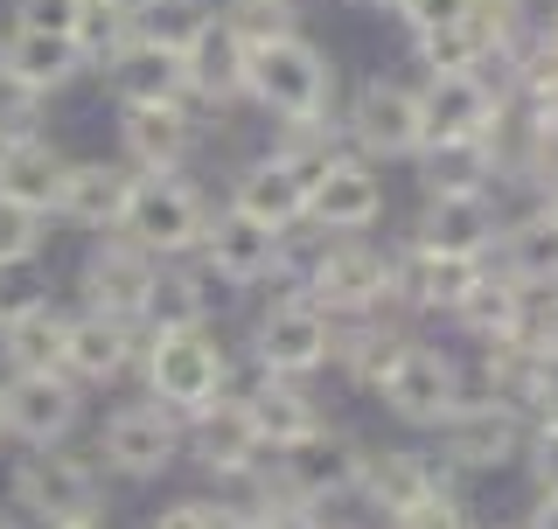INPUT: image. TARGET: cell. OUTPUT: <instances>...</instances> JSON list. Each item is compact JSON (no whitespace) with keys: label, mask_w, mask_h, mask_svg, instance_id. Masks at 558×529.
Returning a JSON list of instances; mask_svg holds the SVG:
<instances>
[{"label":"cell","mask_w":558,"mask_h":529,"mask_svg":"<svg viewBox=\"0 0 558 529\" xmlns=\"http://www.w3.org/2000/svg\"><path fill=\"white\" fill-rule=\"evenodd\" d=\"M154 279H161V258H147L133 237L105 231V237H92V251L77 264V307L112 313V321H140Z\"/></svg>","instance_id":"9c48e42d"},{"label":"cell","mask_w":558,"mask_h":529,"mask_svg":"<svg viewBox=\"0 0 558 529\" xmlns=\"http://www.w3.org/2000/svg\"><path fill=\"white\" fill-rule=\"evenodd\" d=\"M49 231H57V223H49L43 209L0 196V264H35L49 251Z\"/></svg>","instance_id":"ab89813d"},{"label":"cell","mask_w":558,"mask_h":529,"mask_svg":"<svg viewBox=\"0 0 558 529\" xmlns=\"http://www.w3.org/2000/svg\"><path fill=\"white\" fill-rule=\"evenodd\" d=\"M0 147H8V133H0Z\"/></svg>","instance_id":"91938a15"},{"label":"cell","mask_w":558,"mask_h":529,"mask_svg":"<svg viewBox=\"0 0 558 529\" xmlns=\"http://www.w3.org/2000/svg\"><path fill=\"white\" fill-rule=\"evenodd\" d=\"M328 356H336V321H328L301 286H287L252 321V369H266V377H293V383H301Z\"/></svg>","instance_id":"52a82bcc"},{"label":"cell","mask_w":558,"mask_h":529,"mask_svg":"<svg viewBox=\"0 0 558 529\" xmlns=\"http://www.w3.org/2000/svg\"><path fill=\"white\" fill-rule=\"evenodd\" d=\"M461 328H475V334H488V342H496V334H523V286L517 279H488L482 272V286L461 299Z\"/></svg>","instance_id":"e575fe53"},{"label":"cell","mask_w":558,"mask_h":529,"mask_svg":"<svg viewBox=\"0 0 558 529\" xmlns=\"http://www.w3.org/2000/svg\"><path fill=\"white\" fill-rule=\"evenodd\" d=\"M537 133H545V139H558V91L545 98V112H537Z\"/></svg>","instance_id":"681fc988"},{"label":"cell","mask_w":558,"mask_h":529,"mask_svg":"<svg viewBox=\"0 0 558 529\" xmlns=\"http://www.w3.org/2000/svg\"><path fill=\"white\" fill-rule=\"evenodd\" d=\"M301 293L328 321H363V313H384L398 293V251H371V244L342 237L328 251H314V264L301 272Z\"/></svg>","instance_id":"277c9868"},{"label":"cell","mask_w":558,"mask_h":529,"mask_svg":"<svg viewBox=\"0 0 558 529\" xmlns=\"http://www.w3.org/2000/svg\"><path fill=\"white\" fill-rule=\"evenodd\" d=\"M231 348L217 342V328L196 321V328H161L147 334L140 328V383H147V397L174 411L189 426L196 411H209L223 391H231Z\"/></svg>","instance_id":"6da1fadb"},{"label":"cell","mask_w":558,"mask_h":529,"mask_svg":"<svg viewBox=\"0 0 558 529\" xmlns=\"http://www.w3.org/2000/svg\"><path fill=\"white\" fill-rule=\"evenodd\" d=\"M112 84L119 104H189V84H182V57L168 49H147V42H126L112 63L98 70Z\"/></svg>","instance_id":"83f0119b"},{"label":"cell","mask_w":558,"mask_h":529,"mask_svg":"<svg viewBox=\"0 0 558 529\" xmlns=\"http://www.w3.org/2000/svg\"><path fill=\"white\" fill-rule=\"evenodd\" d=\"M356 488L371 495V508H377V516H391V522H398L405 508H418V502H426L440 481H433V467L418 460V453H363V473H356Z\"/></svg>","instance_id":"4dcf8cb0"},{"label":"cell","mask_w":558,"mask_h":529,"mask_svg":"<svg viewBox=\"0 0 558 529\" xmlns=\"http://www.w3.org/2000/svg\"><path fill=\"white\" fill-rule=\"evenodd\" d=\"M231 529H258V522H252V516H238V522H231Z\"/></svg>","instance_id":"9f6ffc18"},{"label":"cell","mask_w":558,"mask_h":529,"mask_svg":"<svg viewBox=\"0 0 558 529\" xmlns=\"http://www.w3.org/2000/svg\"><path fill=\"white\" fill-rule=\"evenodd\" d=\"M196 258L209 264V279H217V286L238 293V286H258V279H272L279 264H287V237L266 231V223H252V217H238V209L223 202V209H209Z\"/></svg>","instance_id":"7c38bea8"},{"label":"cell","mask_w":558,"mask_h":529,"mask_svg":"<svg viewBox=\"0 0 558 529\" xmlns=\"http://www.w3.org/2000/svg\"><path fill=\"white\" fill-rule=\"evenodd\" d=\"M523 334H531L537 348H551V356H558V299H551V307H545V321H537V328L523 321Z\"/></svg>","instance_id":"c3c4849f"},{"label":"cell","mask_w":558,"mask_h":529,"mask_svg":"<svg viewBox=\"0 0 558 529\" xmlns=\"http://www.w3.org/2000/svg\"><path fill=\"white\" fill-rule=\"evenodd\" d=\"M182 460L209 467L217 481H252L258 467H272L238 397H217L209 411H196V418H189V446H182Z\"/></svg>","instance_id":"2e32d148"},{"label":"cell","mask_w":558,"mask_h":529,"mask_svg":"<svg viewBox=\"0 0 558 529\" xmlns=\"http://www.w3.org/2000/svg\"><path fill=\"white\" fill-rule=\"evenodd\" d=\"M523 446V418L517 404L488 397V404H453L447 411V460L453 467H502Z\"/></svg>","instance_id":"603a6c76"},{"label":"cell","mask_w":558,"mask_h":529,"mask_svg":"<svg viewBox=\"0 0 558 529\" xmlns=\"http://www.w3.org/2000/svg\"><path fill=\"white\" fill-rule=\"evenodd\" d=\"M314 529H342V522H314Z\"/></svg>","instance_id":"6f0895ef"},{"label":"cell","mask_w":558,"mask_h":529,"mask_svg":"<svg viewBox=\"0 0 558 529\" xmlns=\"http://www.w3.org/2000/svg\"><path fill=\"white\" fill-rule=\"evenodd\" d=\"M182 446H189V426L174 411H161L154 397H133V404H112L98 418V439H92V460L119 481H161L168 467H182Z\"/></svg>","instance_id":"5b68a950"},{"label":"cell","mask_w":558,"mask_h":529,"mask_svg":"<svg viewBox=\"0 0 558 529\" xmlns=\"http://www.w3.org/2000/svg\"><path fill=\"white\" fill-rule=\"evenodd\" d=\"M0 426L22 453L35 446H70L84 426V391L63 369H28V377H0Z\"/></svg>","instance_id":"ba28073f"},{"label":"cell","mask_w":558,"mask_h":529,"mask_svg":"<svg viewBox=\"0 0 558 529\" xmlns=\"http://www.w3.org/2000/svg\"><path fill=\"white\" fill-rule=\"evenodd\" d=\"M133 182H140V174L126 161H63L49 223H63V231H92V237L119 231V217H126V202H133Z\"/></svg>","instance_id":"4fadbf2b"},{"label":"cell","mask_w":558,"mask_h":529,"mask_svg":"<svg viewBox=\"0 0 558 529\" xmlns=\"http://www.w3.org/2000/svg\"><path fill=\"white\" fill-rule=\"evenodd\" d=\"M377 217H384V182L363 161H349V153L307 188V223L322 237H356V231H371Z\"/></svg>","instance_id":"ffe728a7"},{"label":"cell","mask_w":558,"mask_h":529,"mask_svg":"<svg viewBox=\"0 0 558 529\" xmlns=\"http://www.w3.org/2000/svg\"><path fill=\"white\" fill-rule=\"evenodd\" d=\"M244 98L266 104L279 126H314V119H328V104H336V63H328L307 35H279V42L252 49Z\"/></svg>","instance_id":"3957f363"},{"label":"cell","mask_w":558,"mask_h":529,"mask_svg":"<svg viewBox=\"0 0 558 529\" xmlns=\"http://www.w3.org/2000/svg\"><path fill=\"white\" fill-rule=\"evenodd\" d=\"M496 237H502V264H510L502 279H517V286H558V202L531 209L523 223H510Z\"/></svg>","instance_id":"1f68e13d"},{"label":"cell","mask_w":558,"mask_h":529,"mask_svg":"<svg viewBox=\"0 0 558 529\" xmlns=\"http://www.w3.org/2000/svg\"><path fill=\"white\" fill-rule=\"evenodd\" d=\"M209 299H217L209 264H203V258H196V264L174 258V264H161V279H154L140 328H147V334H161V328H196V321H209Z\"/></svg>","instance_id":"f1b7e54d"},{"label":"cell","mask_w":558,"mask_h":529,"mask_svg":"<svg viewBox=\"0 0 558 529\" xmlns=\"http://www.w3.org/2000/svg\"><path fill=\"white\" fill-rule=\"evenodd\" d=\"M63 161H70V153L49 133H14L8 147H0V196L28 202V209H43V217H49L57 182H63Z\"/></svg>","instance_id":"4316f807"},{"label":"cell","mask_w":558,"mask_h":529,"mask_svg":"<svg viewBox=\"0 0 558 529\" xmlns=\"http://www.w3.org/2000/svg\"><path fill=\"white\" fill-rule=\"evenodd\" d=\"M231 209L287 237L293 223H307V188L293 182V174L279 168L272 153H258V161H244V168H238V182H231Z\"/></svg>","instance_id":"cb8c5ba5"},{"label":"cell","mask_w":558,"mask_h":529,"mask_svg":"<svg viewBox=\"0 0 558 529\" xmlns=\"http://www.w3.org/2000/svg\"><path fill=\"white\" fill-rule=\"evenodd\" d=\"M49 529H105V516H84V522H49Z\"/></svg>","instance_id":"db71d44e"},{"label":"cell","mask_w":558,"mask_h":529,"mask_svg":"<svg viewBox=\"0 0 558 529\" xmlns=\"http://www.w3.org/2000/svg\"><path fill=\"white\" fill-rule=\"evenodd\" d=\"M63 328H70V307L63 299H35L22 307L8 328H0V377H28V369H57L63 362Z\"/></svg>","instance_id":"484cf974"},{"label":"cell","mask_w":558,"mask_h":529,"mask_svg":"<svg viewBox=\"0 0 558 529\" xmlns=\"http://www.w3.org/2000/svg\"><path fill=\"white\" fill-rule=\"evenodd\" d=\"M475 286H482V258L468 251H426V244L398 251V293L412 307H461Z\"/></svg>","instance_id":"d4e9b609"},{"label":"cell","mask_w":558,"mask_h":529,"mask_svg":"<svg viewBox=\"0 0 558 529\" xmlns=\"http://www.w3.org/2000/svg\"><path fill=\"white\" fill-rule=\"evenodd\" d=\"M43 104L49 98H35L22 77H8V70H0V133H43Z\"/></svg>","instance_id":"60d3db41"},{"label":"cell","mask_w":558,"mask_h":529,"mask_svg":"<svg viewBox=\"0 0 558 529\" xmlns=\"http://www.w3.org/2000/svg\"><path fill=\"white\" fill-rule=\"evenodd\" d=\"M63 377L77 391H105V383H126L140 369V321H112V313H92V307H70V328H63Z\"/></svg>","instance_id":"8fae6325"},{"label":"cell","mask_w":558,"mask_h":529,"mask_svg":"<svg viewBox=\"0 0 558 529\" xmlns=\"http://www.w3.org/2000/svg\"><path fill=\"white\" fill-rule=\"evenodd\" d=\"M418 35V63L433 70V77H447V70H482L488 63V42L468 22H440V28H412Z\"/></svg>","instance_id":"f35d334b"},{"label":"cell","mask_w":558,"mask_h":529,"mask_svg":"<svg viewBox=\"0 0 558 529\" xmlns=\"http://www.w3.org/2000/svg\"><path fill=\"white\" fill-rule=\"evenodd\" d=\"M223 397L244 404V418H252V432H258L266 453L293 446V439H307L314 426H322V418H314V397L293 377H266V369H252V377L238 383V369H231V391H223Z\"/></svg>","instance_id":"d6986e66"},{"label":"cell","mask_w":558,"mask_h":529,"mask_svg":"<svg viewBox=\"0 0 558 529\" xmlns=\"http://www.w3.org/2000/svg\"><path fill=\"white\" fill-rule=\"evenodd\" d=\"M356 473H363V446L349 432H328V426H314L307 439H293V446L272 453V481L307 508L356 495Z\"/></svg>","instance_id":"30bf717a"},{"label":"cell","mask_w":558,"mask_h":529,"mask_svg":"<svg viewBox=\"0 0 558 529\" xmlns=\"http://www.w3.org/2000/svg\"><path fill=\"white\" fill-rule=\"evenodd\" d=\"M84 0H8V28H43V35H70Z\"/></svg>","instance_id":"b9f144b4"},{"label":"cell","mask_w":558,"mask_h":529,"mask_svg":"<svg viewBox=\"0 0 558 529\" xmlns=\"http://www.w3.org/2000/svg\"><path fill=\"white\" fill-rule=\"evenodd\" d=\"M349 139L363 153H384V161H405V153L426 147V119H418V91L391 77H371L356 98H349Z\"/></svg>","instance_id":"5bb4252c"},{"label":"cell","mask_w":558,"mask_h":529,"mask_svg":"<svg viewBox=\"0 0 558 529\" xmlns=\"http://www.w3.org/2000/svg\"><path fill=\"white\" fill-rule=\"evenodd\" d=\"M531 473L545 495H558V418H545V426L531 432Z\"/></svg>","instance_id":"bcb514c9"},{"label":"cell","mask_w":558,"mask_h":529,"mask_svg":"<svg viewBox=\"0 0 558 529\" xmlns=\"http://www.w3.org/2000/svg\"><path fill=\"white\" fill-rule=\"evenodd\" d=\"M8 508L28 516L35 529L105 516V467L92 453H70V446H35L8 467Z\"/></svg>","instance_id":"7a4b0ae2"},{"label":"cell","mask_w":558,"mask_h":529,"mask_svg":"<svg viewBox=\"0 0 558 529\" xmlns=\"http://www.w3.org/2000/svg\"><path fill=\"white\" fill-rule=\"evenodd\" d=\"M418 119H426V147L433 139H488L502 119V98L488 91L482 70H447V77H426Z\"/></svg>","instance_id":"e0dca14e"},{"label":"cell","mask_w":558,"mask_h":529,"mask_svg":"<svg viewBox=\"0 0 558 529\" xmlns=\"http://www.w3.org/2000/svg\"><path fill=\"white\" fill-rule=\"evenodd\" d=\"M272 161L287 168V174H293V182H301V188H314V182H322L328 168L342 161V147H336V139H328V119H314V126H287V133H279Z\"/></svg>","instance_id":"8d00e7d4"},{"label":"cell","mask_w":558,"mask_h":529,"mask_svg":"<svg viewBox=\"0 0 558 529\" xmlns=\"http://www.w3.org/2000/svg\"><path fill=\"white\" fill-rule=\"evenodd\" d=\"M203 223H209L203 188L174 168V174H140L133 182V202H126V217H119V237H133L147 258L174 264V258H196Z\"/></svg>","instance_id":"8992f818"},{"label":"cell","mask_w":558,"mask_h":529,"mask_svg":"<svg viewBox=\"0 0 558 529\" xmlns=\"http://www.w3.org/2000/svg\"><path fill=\"white\" fill-rule=\"evenodd\" d=\"M244 70H252V49L238 42L231 28L209 14L203 22V35L182 49V84H189V104H238L244 98Z\"/></svg>","instance_id":"7402d4cb"},{"label":"cell","mask_w":558,"mask_h":529,"mask_svg":"<svg viewBox=\"0 0 558 529\" xmlns=\"http://www.w3.org/2000/svg\"><path fill=\"white\" fill-rule=\"evenodd\" d=\"M209 14H217L209 0H126V35H133V42H147V49L182 57V49L203 35Z\"/></svg>","instance_id":"d6a6232c"},{"label":"cell","mask_w":558,"mask_h":529,"mask_svg":"<svg viewBox=\"0 0 558 529\" xmlns=\"http://www.w3.org/2000/svg\"><path fill=\"white\" fill-rule=\"evenodd\" d=\"M217 22L231 28L244 49H266L279 35H301V8H293V0H223Z\"/></svg>","instance_id":"d590c367"},{"label":"cell","mask_w":558,"mask_h":529,"mask_svg":"<svg viewBox=\"0 0 558 529\" xmlns=\"http://www.w3.org/2000/svg\"><path fill=\"white\" fill-rule=\"evenodd\" d=\"M545 49H558V8H551V22H545Z\"/></svg>","instance_id":"11a10c76"},{"label":"cell","mask_w":558,"mask_h":529,"mask_svg":"<svg viewBox=\"0 0 558 529\" xmlns=\"http://www.w3.org/2000/svg\"><path fill=\"white\" fill-rule=\"evenodd\" d=\"M418 244H426V251H468V258H482L488 244H496V209H488V196H426Z\"/></svg>","instance_id":"f546056e"},{"label":"cell","mask_w":558,"mask_h":529,"mask_svg":"<svg viewBox=\"0 0 558 529\" xmlns=\"http://www.w3.org/2000/svg\"><path fill=\"white\" fill-rule=\"evenodd\" d=\"M531 529H558V495H545V502H537V516H531Z\"/></svg>","instance_id":"f907efd6"},{"label":"cell","mask_w":558,"mask_h":529,"mask_svg":"<svg viewBox=\"0 0 558 529\" xmlns=\"http://www.w3.org/2000/svg\"><path fill=\"white\" fill-rule=\"evenodd\" d=\"M0 70L22 77L35 98H63L77 77H92L84 49L70 35H43V28H0Z\"/></svg>","instance_id":"44dd1931"},{"label":"cell","mask_w":558,"mask_h":529,"mask_svg":"<svg viewBox=\"0 0 558 529\" xmlns=\"http://www.w3.org/2000/svg\"><path fill=\"white\" fill-rule=\"evenodd\" d=\"M384 404H391L405 426H447V411L461 404V369H453L440 348H405L398 369L384 377Z\"/></svg>","instance_id":"ac0fdd59"},{"label":"cell","mask_w":558,"mask_h":529,"mask_svg":"<svg viewBox=\"0 0 558 529\" xmlns=\"http://www.w3.org/2000/svg\"><path fill=\"white\" fill-rule=\"evenodd\" d=\"M398 529H475V522H468V508L453 502V495H440V488H433L418 508H405V516H398Z\"/></svg>","instance_id":"f6af8a7d"},{"label":"cell","mask_w":558,"mask_h":529,"mask_svg":"<svg viewBox=\"0 0 558 529\" xmlns=\"http://www.w3.org/2000/svg\"><path fill=\"white\" fill-rule=\"evenodd\" d=\"M70 42L84 49V63H92V70H105L119 49L133 42V35H126V0H84V8H77V28H70Z\"/></svg>","instance_id":"74e56055"},{"label":"cell","mask_w":558,"mask_h":529,"mask_svg":"<svg viewBox=\"0 0 558 529\" xmlns=\"http://www.w3.org/2000/svg\"><path fill=\"white\" fill-rule=\"evenodd\" d=\"M0 446H8V426H0Z\"/></svg>","instance_id":"680465c9"},{"label":"cell","mask_w":558,"mask_h":529,"mask_svg":"<svg viewBox=\"0 0 558 529\" xmlns=\"http://www.w3.org/2000/svg\"><path fill=\"white\" fill-rule=\"evenodd\" d=\"M0 529H35L28 516H14V508H0Z\"/></svg>","instance_id":"f5cc1de1"},{"label":"cell","mask_w":558,"mask_h":529,"mask_svg":"<svg viewBox=\"0 0 558 529\" xmlns=\"http://www.w3.org/2000/svg\"><path fill=\"white\" fill-rule=\"evenodd\" d=\"M517 14H523L517 0H468V14H461V22L475 28L482 42H488V57H496V49H502V42L517 35Z\"/></svg>","instance_id":"ee69618b"},{"label":"cell","mask_w":558,"mask_h":529,"mask_svg":"<svg viewBox=\"0 0 558 529\" xmlns=\"http://www.w3.org/2000/svg\"><path fill=\"white\" fill-rule=\"evenodd\" d=\"M231 522H238V508L189 495V502H168V508H161V516H154L147 529H231Z\"/></svg>","instance_id":"7bdbcfd3"},{"label":"cell","mask_w":558,"mask_h":529,"mask_svg":"<svg viewBox=\"0 0 558 529\" xmlns=\"http://www.w3.org/2000/svg\"><path fill=\"white\" fill-rule=\"evenodd\" d=\"M461 14H468V0H412L405 22L412 28H440V22H461Z\"/></svg>","instance_id":"7dc6e473"},{"label":"cell","mask_w":558,"mask_h":529,"mask_svg":"<svg viewBox=\"0 0 558 529\" xmlns=\"http://www.w3.org/2000/svg\"><path fill=\"white\" fill-rule=\"evenodd\" d=\"M196 153V104H119V161L133 174H174Z\"/></svg>","instance_id":"9a60e30c"},{"label":"cell","mask_w":558,"mask_h":529,"mask_svg":"<svg viewBox=\"0 0 558 529\" xmlns=\"http://www.w3.org/2000/svg\"><path fill=\"white\" fill-rule=\"evenodd\" d=\"M418 153H426V196H482V182L496 174L488 139H433Z\"/></svg>","instance_id":"836d02e7"},{"label":"cell","mask_w":558,"mask_h":529,"mask_svg":"<svg viewBox=\"0 0 558 529\" xmlns=\"http://www.w3.org/2000/svg\"><path fill=\"white\" fill-rule=\"evenodd\" d=\"M371 8H377V14H398V22H405V14H412V0H371Z\"/></svg>","instance_id":"816d5d0a"}]
</instances>
